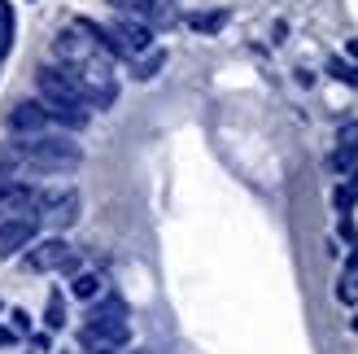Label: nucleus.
Here are the masks:
<instances>
[{
  "label": "nucleus",
  "instance_id": "f257e3e1",
  "mask_svg": "<svg viewBox=\"0 0 358 354\" xmlns=\"http://www.w3.org/2000/svg\"><path fill=\"white\" fill-rule=\"evenodd\" d=\"M13 153L22 157V167L40 171V175H70L79 171L83 149L70 136H22V145H13Z\"/></svg>",
  "mask_w": 358,
  "mask_h": 354
},
{
  "label": "nucleus",
  "instance_id": "f03ea898",
  "mask_svg": "<svg viewBox=\"0 0 358 354\" xmlns=\"http://www.w3.org/2000/svg\"><path fill=\"white\" fill-rule=\"evenodd\" d=\"M35 87H40V101L48 105V110H87L75 75L62 70V66H40L35 70Z\"/></svg>",
  "mask_w": 358,
  "mask_h": 354
},
{
  "label": "nucleus",
  "instance_id": "7ed1b4c3",
  "mask_svg": "<svg viewBox=\"0 0 358 354\" xmlns=\"http://www.w3.org/2000/svg\"><path fill=\"white\" fill-rule=\"evenodd\" d=\"M35 210H40V219H48L52 227H70V223L79 219V192L75 188L35 192Z\"/></svg>",
  "mask_w": 358,
  "mask_h": 354
},
{
  "label": "nucleus",
  "instance_id": "20e7f679",
  "mask_svg": "<svg viewBox=\"0 0 358 354\" xmlns=\"http://www.w3.org/2000/svg\"><path fill=\"white\" fill-rule=\"evenodd\" d=\"M79 341H83V350H87V346L122 350V346L131 341V324H127V320H87L83 332H79Z\"/></svg>",
  "mask_w": 358,
  "mask_h": 354
},
{
  "label": "nucleus",
  "instance_id": "39448f33",
  "mask_svg": "<svg viewBox=\"0 0 358 354\" xmlns=\"http://www.w3.org/2000/svg\"><path fill=\"white\" fill-rule=\"evenodd\" d=\"M70 254H75V250H70L62 236H44V241H35L31 250H27L22 267H27V271H62Z\"/></svg>",
  "mask_w": 358,
  "mask_h": 354
},
{
  "label": "nucleus",
  "instance_id": "423d86ee",
  "mask_svg": "<svg viewBox=\"0 0 358 354\" xmlns=\"http://www.w3.org/2000/svg\"><path fill=\"white\" fill-rule=\"evenodd\" d=\"M31 210H35V188L17 175H0V219L31 215Z\"/></svg>",
  "mask_w": 358,
  "mask_h": 354
},
{
  "label": "nucleus",
  "instance_id": "0eeeda50",
  "mask_svg": "<svg viewBox=\"0 0 358 354\" xmlns=\"http://www.w3.org/2000/svg\"><path fill=\"white\" fill-rule=\"evenodd\" d=\"M48 105L44 101H17L13 110H9V132L13 136H40L48 127Z\"/></svg>",
  "mask_w": 358,
  "mask_h": 354
},
{
  "label": "nucleus",
  "instance_id": "6e6552de",
  "mask_svg": "<svg viewBox=\"0 0 358 354\" xmlns=\"http://www.w3.org/2000/svg\"><path fill=\"white\" fill-rule=\"evenodd\" d=\"M31 241H35V215L0 219V258H13L17 250H27Z\"/></svg>",
  "mask_w": 358,
  "mask_h": 354
},
{
  "label": "nucleus",
  "instance_id": "1a4fd4ad",
  "mask_svg": "<svg viewBox=\"0 0 358 354\" xmlns=\"http://www.w3.org/2000/svg\"><path fill=\"white\" fill-rule=\"evenodd\" d=\"M114 35L122 40L127 57H140V52L153 48V31H149L145 22H136V17H118V22H114Z\"/></svg>",
  "mask_w": 358,
  "mask_h": 354
},
{
  "label": "nucleus",
  "instance_id": "9d476101",
  "mask_svg": "<svg viewBox=\"0 0 358 354\" xmlns=\"http://www.w3.org/2000/svg\"><path fill=\"white\" fill-rule=\"evenodd\" d=\"M101 289H105V280L96 271H75L70 276V297H79V302H96Z\"/></svg>",
  "mask_w": 358,
  "mask_h": 354
},
{
  "label": "nucleus",
  "instance_id": "9b49d317",
  "mask_svg": "<svg viewBox=\"0 0 358 354\" xmlns=\"http://www.w3.org/2000/svg\"><path fill=\"white\" fill-rule=\"evenodd\" d=\"M127 13H140V17H145V27L149 22H171V5H162V0H131Z\"/></svg>",
  "mask_w": 358,
  "mask_h": 354
},
{
  "label": "nucleus",
  "instance_id": "f8f14e48",
  "mask_svg": "<svg viewBox=\"0 0 358 354\" xmlns=\"http://www.w3.org/2000/svg\"><path fill=\"white\" fill-rule=\"evenodd\" d=\"M87 320H127V302H122V297H101V302L87 311Z\"/></svg>",
  "mask_w": 358,
  "mask_h": 354
},
{
  "label": "nucleus",
  "instance_id": "ddd939ff",
  "mask_svg": "<svg viewBox=\"0 0 358 354\" xmlns=\"http://www.w3.org/2000/svg\"><path fill=\"white\" fill-rule=\"evenodd\" d=\"M44 328H48V332H62V328H66V297H62V293H48V306H44Z\"/></svg>",
  "mask_w": 358,
  "mask_h": 354
},
{
  "label": "nucleus",
  "instance_id": "4468645a",
  "mask_svg": "<svg viewBox=\"0 0 358 354\" xmlns=\"http://www.w3.org/2000/svg\"><path fill=\"white\" fill-rule=\"evenodd\" d=\"M188 27H192V31H201V35H214V31H223V27H227V13H223V9H214V13H192V17H188Z\"/></svg>",
  "mask_w": 358,
  "mask_h": 354
},
{
  "label": "nucleus",
  "instance_id": "2eb2a0df",
  "mask_svg": "<svg viewBox=\"0 0 358 354\" xmlns=\"http://www.w3.org/2000/svg\"><path fill=\"white\" fill-rule=\"evenodd\" d=\"M9 44H13V5L0 0V57L9 52Z\"/></svg>",
  "mask_w": 358,
  "mask_h": 354
},
{
  "label": "nucleus",
  "instance_id": "dca6fc26",
  "mask_svg": "<svg viewBox=\"0 0 358 354\" xmlns=\"http://www.w3.org/2000/svg\"><path fill=\"white\" fill-rule=\"evenodd\" d=\"M162 62H166V52L157 48V52H140V66H136V79H153L157 70H162Z\"/></svg>",
  "mask_w": 358,
  "mask_h": 354
},
{
  "label": "nucleus",
  "instance_id": "f3484780",
  "mask_svg": "<svg viewBox=\"0 0 358 354\" xmlns=\"http://www.w3.org/2000/svg\"><path fill=\"white\" fill-rule=\"evenodd\" d=\"M354 157H358V149H354V145H341V149L328 157V167H332V171H350V167H354Z\"/></svg>",
  "mask_w": 358,
  "mask_h": 354
},
{
  "label": "nucleus",
  "instance_id": "a211bd4d",
  "mask_svg": "<svg viewBox=\"0 0 358 354\" xmlns=\"http://www.w3.org/2000/svg\"><path fill=\"white\" fill-rule=\"evenodd\" d=\"M328 70H332V79H341V83H358V70H354L350 62H341V57H332Z\"/></svg>",
  "mask_w": 358,
  "mask_h": 354
},
{
  "label": "nucleus",
  "instance_id": "6ab92c4d",
  "mask_svg": "<svg viewBox=\"0 0 358 354\" xmlns=\"http://www.w3.org/2000/svg\"><path fill=\"white\" fill-rule=\"evenodd\" d=\"M336 297L354 306V302H358V276H345V280H341V289H336Z\"/></svg>",
  "mask_w": 358,
  "mask_h": 354
},
{
  "label": "nucleus",
  "instance_id": "aec40b11",
  "mask_svg": "<svg viewBox=\"0 0 358 354\" xmlns=\"http://www.w3.org/2000/svg\"><path fill=\"white\" fill-rule=\"evenodd\" d=\"M9 320H13V332H27V328H31V315H27V311H13Z\"/></svg>",
  "mask_w": 358,
  "mask_h": 354
},
{
  "label": "nucleus",
  "instance_id": "412c9836",
  "mask_svg": "<svg viewBox=\"0 0 358 354\" xmlns=\"http://www.w3.org/2000/svg\"><path fill=\"white\" fill-rule=\"evenodd\" d=\"M13 341H17V332L13 328H0V346H13Z\"/></svg>",
  "mask_w": 358,
  "mask_h": 354
},
{
  "label": "nucleus",
  "instance_id": "4be33fe9",
  "mask_svg": "<svg viewBox=\"0 0 358 354\" xmlns=\"http://www.w3.org/2000/svg\"><path fill=\"white\" fill-rule=\"evenodd\" d=\"M345 192H350V197H358V171L350 175V184H345Z\"/></svg>",
  "mask_w": 358,
  "mask_h": 354
},
{
  "label": "nucleus",
  "instance_id": "5701e85b",
  "mask_svg": "<svg viewBox=\"0 0 358 354\" xmlns=\"http://www.w3.org/2000/svg\"><path fill=\"white\" fill-rule=\"evenodd\" d=\"M87 354H118V350H105V346H87Z\"/></svg>",
  "mask_w": 358,
  "mask_h": 354
},
{
  "label": "nucleus",
  "instance_id": "b1692460",
  "mask_svg": "<svg viewBox=\"0 0 358 354\" xmlns=\"http://www.w3.org/2000/svg\"><path fill=\"white\" fill-rule=\"evenodd\" d=\"M350 332H358V315H354V320H350Z\"/></svg>",
  "mask_w": 358,
  "mask_h": 354
},
{
  "label": "nucleus",
  "instance_id": "393cba45",
  "mask_svg": "<svg viewBox=\"0 0 358 354\" xmlns=\"http://www.w3.org/2000/svg\"><path fill=\"white\" fill-rule=\"evenodd\" d=\"M350 52H354V57H358V40H350Z\"/></svg>",
  "mask_w": 358,
  "mask_h": 354
}]
</instances>
